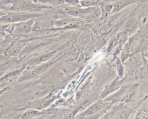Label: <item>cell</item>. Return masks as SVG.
<instances>
[{
  "label": "cell",
  "instance_id": "obj_28",
  "mask_svg": "<svg viewBox=\"0 0 148 119\" xmlns=\"http://www.w3.org/2000/svg\"><path fill=\"white\" fill-rule=\"evenodd\" d=\"M0 108H1V106H0Z\"/></svg>",
  "mask_w": 148,
  "mask_h": 119
},
{
  "label": "cell",
  "instance_id": "obj_11",
  "mask_svg": "<svg viewBox=\"0 0 148 119\" xmlns=\"http://www.w3.org/2000/svg\"><path fill=\"white\" fill-rule=\"evenodd\" d=\"M25 68L26 65H24L19 69L12 70V72L3 75L0 78V85H3V84H6L8 83H11L15 79H18L21 73L25 69Z\"/></svg>",
  "mask_w": 148,
  "mask_h": 119
},
{
  "label": "cell",
  "instance_id": "obj_1",
  "mask_svg": "<svg viewBox=\"0 0 148 119\" xmlns=\"http://www.w3.org/2000/svg\"><path fill=\"white\" fill-rule=\"evenodd\" d=\"M50 8L51 7L49 5L37 3L33 0H12V5L8 12L37 13L42 9Z\"/></svg>",
  "mask_w": 148,
  "mask_h": 119
},
{
  "label": "cell",
  "instance_id": "obj_2",
  "mask_svg": "<svg viewBox=\"0 0 148 119\" xmlns=\"http://www.w3.org/2000/svg\"><path fill=\"white\" fill-rule=\"evenodd\" d=\"M42 14L36 13L21 12H8L0 18V24H13L25 21L30 19H35Z\"/></svg>",
  "mask_w": 148,
  "mask_h": 119
},
{
  "label": "cell",
  "instance_id": "obj_3",
  "mask_svg": "<svg viewBox=\"0 0 148 119\" xmlns=\"http://www.w3.org/2000/svg\"><path fill=\"white\" fill-rule=\"evenodd\" d=\"M109 106L110 105L103 99H100L90 106L84 111L77 114L75 119H92L94 117H96L97 115L100 114L102 110L108 109Z\"/></svg>",
  "mask_w": 148,
  "mask_h": 119
},
{
  "label": "cell",
  "instance_id": "obj_5",
  "mask_svg": "<svg viewBox=\"0 0 148 119\" xmlns=\"http://www.w3.org/2000/svg\"><path fill=\"white\" fill-rule=\"evenodd\" d=\"M51 64L52 62H47L45 64L34 65L32 66L31 68L27 69H26L25 68V69L24 70V71L21 73V74L18 78L17 81L20 82L34 77L35 76L38 75L39 74L46 70L51 65Z\"/></svg>",
  "mask_w": 148,
  "mask_h": 119
},
{
  "label": "cell",
  "instance_id": "obj_4",
  "mask_svg": "<svg viewBox=\"0 0 148 119\" xmlns=\"http://www.w3.org/2000/svg\"><path fill=\"white\" fill-rule=\"evenodd\" d=\"M35 19L32 18L25 21L10 24L6 27V31L13 35H27L31 31Z\"/></svg>",
  "mask_w": 148,
  "mask_h": 119
},
{
  "label": "cell",
  "instance_id": "obj_18",
  "mask_svg": "<svg viewBox=\"0 0 148 119\" xmlns=\"http://www.w3.org/2000/svg\"><path fill=\"white\" fill-rule=\"evenodd\" d=\"M134 119H148L147 105L142 106L136 112Z\"/></svg>",
  "mask_w": 148,
  "mask_h": 119
},
{
  "label": "cell",
  "instance_id": "obj_24",
  "mask_svg": "<svg viewBox=\"0 0 148 119\" xmlns=\"http://www.w3.org/2000/svg\"><path fill=\"white\" fill-rule=\"evenodd\" d=\"M112 9V4H106L104 5L102 8L103 15L107 16L108 14L111 13Z\"/></svg>",
  "mask_w": 148,
  "mask_h": 119
},
{
  "label": "cell",
  "instance_id": "obj_8",
  "mask_svg": "<svg viewBox=\"0 0 148 119\" xmlns=\"http://www.w3.org/2000/svg\"><path fill=\"white\" fill-rule=\"evenodd\" d=\"M124 78H120L117 76L116 79H114L113 81H112L110 83L108 84L104 87L100 95V98L103 99L106 96H109L110 94L117 91L121 86H122L124 84Z\"/></svg>",
  "mask_w": 148,
  "mask_h": 119
},
{
  "label": "cell",
  "instance_id": "obj_9",
  "mask_svg": "<svg viewBox=\"0 0 148 119\" xmlns=\"http://www.w3.org/2000/svg\"><path fill=\"white\" fill-rule=\"evenodd\" d=\"M129 85L130 83L124 84L113 94L103 98V100L108 102L110 105H112L119 102H121L125 95V94L129 87Z\"/></svg>",
  "mask_w": 148,
  "mask_h": 119
},
{
  "label": "cell",
  "instance_id": "obj_20",
  "mask_svg": "<svg viewBox=\"0 0 148 119\" xmlns=\"http://www.w3.org/2000/svg\"><path fill=\"white\" fill-rule=\"evenodd\" d=\"M99 0H80L79 5L84 8L94 7L98 4Z\"/></svg>",
  "mask_w": 148,
  "mask_h": 119
},
{
  "label": "cell",
  "instance_id": "obj_21",
  "mask_svg": "<svg viewBox=\"0 0 148 119\" xmlns=\"http://www.w3.org/2000/svg\"><path fill=\"white\" fill-rule=\"evenodd\" d=\"M12 5V0H0V11H7Z\"/></svg>",
  "mask_w": 148,
  "mask_h": 119
},
{
  "label": "cell",
  "instance_id": "obj_22",
  "mask_svg": "<svg viewBox=\"0 0 148 119\" xmlns=\"http://www.w3.org/2000/svg\"><path fill=\"white\" fill-rule=\"evenodd\" d=\"M121 61L124 62L128 57L130 53V46L129 43L127 42L124 45H123L121 49Z\"/></svg>",
  "mask_w": 148,
  "mask_h": 119
},
{
  "label": "cell",
  "instance_id": "obj_12",
  "mask_svg": "<svg viewBox=\"0 0 148 119\" xmlns=\"http://www.w3.org/2000/svg\"><path fill=\"white\" fill-rule=\"evenodd\" d=\"M138 87L139 84L138 83H130L121 102L124 104H127L133 102L136 96L139 88Z\"/></svg>",
  "mask_w": 148,
  "mask_h": 119
},
{
  "label": "cell",
  "instance_id": "obj_25",
  "mask_svg": "<svg viewBox=\"0 0 148 119\" xmlns=\"http://www.w3.org/2000/svg\"><path fill=\"white\" fill-rule=\"evenodd\" d=\"M112 117V110L111 109L103 114L99 119H111Z\"/></svg>",
  "mask_w": 148,
  "mask_h": 119
},
{
  "label": "cell",
  "instance_id": "obj_10",
  "mask_svg": "<svg viewBox=\"0 0 148 119\" xmlns=\"http://www.w3.org/2000/svg\"><path fill=\"white\" fill-rule=\"evenodd\" d=\"M28 42V40H25L15 41L6 49L5 55L8 57H16L19 56L23 49Z\"/></svg>",
  "mask_w": 148,
  "mask_h": 119
},
{
  "label": "cell",
  "instance_id": "obj_13",
  "mask_svg": "<svg viewBox=\"0 0 148 119\" xmlns=\"http://www.w3.org/2000/svg\"><path fill=\"white\" fill-rule=\"evenodd\" d=\"M53 26V23L49 21H42L35 20L33 25L32 27L31 31L38 32H45L46 31L51 30Z\"/></svg>",
  "mask_w": 148,
  "mask_h": 119
},
{
  "label": "cell",
  "instance_id": "obj_7",
  "mask_svg": "<svg viewBox=\"0 0 148 119\" xmlns=\"http://www.w3.org/2000/svg\"><path fill=\"white\" fill-rule=\"evenodd\" d=\"M111 119H129L133 110L124 103L115 106L111 109Z\"/></svg>",
  "mask_w": 148,
  "mask_h": 119
},
{
  "label": "cell",
  "instance_id": "obj_6",
  "mask_svg": "<svg viewBox=\"0 0 148 119\" xmlns=\"http://www.w3.org/2000/svg\"><path fill=\"white\" fill-rule=\"evenodd\" d=\"M63 10L66 14L73 17L83 18L94 13L96 8L94 7L81 8L76 6H65L63 8Z\"/></svg>",
  "mask_w": 148,
  "mask_h": 119
},
{
  "label": "cell",
  "instance_id": "obj_19",
  "mask_svg": "<svg viewBox=\"0 0 148 119\" xmlns=\"http://www.w3.org/2000/svg\"><path fill=\"white\" fill-rule=\"evenodd\" d=\"M37 2L42 4L49 5L51 7L53 6H61L65 5V0H37Z\"/></svg>",
  "mask_w": 148,
  "mask_h": 119
},
{
  "label": "cell",
  "instance_id": "obj_16",
  "mask_svg": "<svg viewBox=\"0 0 148 119\" xmlns=\"http://www.w3.org/2000/svg\"><path fill=\"white\" fill-rule=\"evenodd\" d=\"M42 110L29 108L25 110L20 116V119H34L41 114Z\"/></svg>",
  "mask_w": 148,
  "mask_h": 119
},
{
  "label": "cell",
  "instance_id": "obj_23",
  "mask_svg": "<svg viewBox=\"0 0 148 119\" xmlns=\"http://www.w3.org/2000/svg\"><path fill=\"white\" fill-rule=\"evenodd\" d=\"M9 57L5 55H0V68H2L4 65H8L9 64Z\"/></svg>",
  "mask_w": 148,
  "mask_h": 119
},
{
  "label": "cell",
  "instance_id": "obj_26",
  "mask_svg": "<svg viewBox=\"0 0 148 119\" xmlns=\"http://www.w3.org/2000/svg\"><path fill=\"white\" fill-rule=\"evenodd\" d=\"M2 85H0V87H2ZM8 88H9V87H5V88H3L2 90H1V89H0V94H1V93H2V92H3V91H5V90H8Z\"/></svg>",
  "mask_w": 148,
  "mask_h": 119
},
{
  "label": "cell",
  "instance_id": "obj_27",
  "mask_svg": "<svg viewBox=\"0 0 148 119\" xmlns=\"http://www.w3.org/2000/svg\"><path fill=\"white\" fill-rule=\"evenodd\" d=\"M6 12H5L0 11V18H1L2 16H3V15H5V14H6Z\"/></svg>",
  "mask_w": 148,
  "mask_h": 119
},
{
  "label": "cell",
  "instance_id": "obj_29",
  "mask_svg": "<svg viewBox=\"0 0 148 119\" xmlns=\"http://www.w3.org/2000/svg\"><path fill=\"white\" fill-rule=\"evenodd\" d=\"M0 119H1V118H0Z\"/></svg>",
  "mask_w": 148,
  "mask_h": 119
},
{
  "label": "cell",
  "instance_id": "obj_17",
  "mask_svg": "<svg viewBox=\"0 0 148 119\" xmlns=\"http://www.w3.org/2000/svg\"><path fill=\"white\" fill-rule=\"evenodd\" d=\"M114 66L117 73L118 76L120 78H123V75L124 73V68L123 65L122 64L121 60L117 57H116L114 58Z\"/></svg>",
  "mask_w": 148,
  "mask_h": 119
},
{
  "label": "cell",
  "instance_id": "obj_15",
  "mask_svg": "<svg viewBox=\"0 0 148 119\" xmlns=\"http://www.w3.org/2000/svg\"><path fill=\"white\" fill-rule=\"evenodd\" d=\"M54 52H51V53L50 52V53L41 54L35 58H34L30 60L27 62V65L30 66H34V65L40 64V63H42L43 62L46 61L47 60H49V58H51L52 56L54 55Z\"/></svg>",
  "mask_w": 148,
  "mask_h": 119
},
{
  "label": "cell",
  "instance_id": "obj_14",
  "mask_svg": "<svg viewBox=\"0 0 148 119\" xmlns=\"http://www.w3.org/2000/svg\"><path fill=\"white\" fill-rule=\"evenodd\" d=\"M138 0H119L112 3V9L111 13H116L127 6L136 2Z\"/></svg>",
  "mask_w": 148,
  "mask_h": 119
}]
</instances>
